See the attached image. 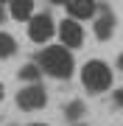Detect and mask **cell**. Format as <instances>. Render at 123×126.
Listing matches in <instances>:
<instances>
[{
	"label": "cell",
	"instance_id": "cell-1",
	"mask_svg": "<svg viewBox=\"0 0 123 126\" xmlns=\"http://www.w3.org/2000/svg\"><path fill=\"white\" fill-rule=\"evenodd\" d=\"M37 64L42 67V73H48V76H53V79H70L73 76V67H76L73 53H70V48H64V45L42 48L37 53Z\"/></svg>",
	"mask_w": 123,
	"mask_h": 126
},
{
	"label": "cell",
	"instance_id": "cell-2",
	"mask_svg": "<svg viewBox=\"0 0 123 126\" xmlns=\"http://www.w3.org/2000/svg\"><path fill=\"white\" fill-rule=\"evenodd\" d=\"M81 84L90 93L109 90V87H112V70H109V64L101 62V59H90V62L81 67Z\"/></svg>",
	"mask_w": 123,
	"mask_h": 126
},
{
	"label": "cell",
	"instance_id": "cell-3",
	"mask_svg": "<svg viewBox=\"0 0 123 126\" xmlns=\"http://www.w3.org/2000/svg\"><path fill=\"white\" fill-rule=\"evenodd\" d=\"M48 104V95H45V87L42 84H28L17 93V107L25 109V112H34V109H42Z\"/></svg>",
	"mask_w": 123,
	"mask_h": 126
},
{
	"label": "cell",
	"instance_id": "cell-4",
	"mask_svg": "<svg viewBox=\"0 0 123 126\" xmlns=\"http://www.w3.org/2000/svg\"><path fill=\"white\" fill-rule=\"evenodd\" d=\"M56 25L53 20H50V14H34L31 20H28V36H31V42H37V45H42V42H48L50 36H53Z\"/></svg>",
	"mask_w": 123,
	"mask_h": 126
},
{
	"label": "cell",
	"instance_id": "cell-5",
	"mask_svg": "<svg viewBox=\"0 0 123 126\" xmlns=\"http://www.w3.org/2000/svg\"><path fill=\"white\" fill-rule=\"evenodd\" d=\"M56 31H59V39H62L64 48H78V45L84 42V28L78 25V20H73V17L62 20Z\"/></svg>",
	"mask_w": 123,
	"mask_h": 126
},
{
	"label": "cell",
	"instance_id": "cell-6",
	"mask_svg": "<svg viewBox=\"0 0 123 126\" xmlns=\"http://www.w3.org/2000/svg\"><path fill=\"white\" fill-rule=\"evenodd\" d=\"M112 34H115V14L109 11V6H101L95 14V36L101 42H106Z\"/></svg>",
	"mask_w": 123,
	"mask_h": 126
},
{
	"label": "cell",
	"instance_id": "cell-7",
	"mask_svg": "<svg viewBox=\"0 0 123 126\" xmlns=\"http://www.w3.org/2000/svg\"><path fill=\"white\" fill-rule=\"evenodd\" d=\"M67 14L73 20H90V17H95V11H98V6H95V0H67Z\"/></svg>",
	"mask_w": 123,
	"mask_h": 126
},
{
	"label": "cell",
	"instance_id": "cell-8",
	"mask_svg": "<svg viewBox=\"0 0 123 126\" xmlns=\"http://www.w3.org/2000/svg\"><path fill=\"white\" fill-rule=\"evenodd\" d=\"M9 14L14 20H31L34 17V0H9Z\"/></svg>",
	"mask_w": 123,
	"mask_h": 126
},
{
	"label": "cell",
	"instance_id": "cell-9",
	"mask_svg": "<svg viewBox=\"0 0 123 126\" xmlns=\"http://www.w3.org/2000/svg\"><path fill=\"white\" fill-rule=\"evenodd\" d=\"M14 50H17V42H14V36H11V34H6V31H0V59H9Z\"/></svg>",
	"mask_w": 123,
	"mask_h": 126
},
{
	"label": "cell",
	"instance_id": "cell-10",
	"mask_svg": "<svg viewBox=\"0 0 123 126\" xmlns=\"http://www.w3.org/2000/svg\"><path fill=\"white\" fill-rule=\"evenodd\" d=\"M42 76V67L37 62H28V64H23V70H20V79L23 81H31V84H37V79Z\"/></svg>",
	"mask_w": 123,
	"mask_h": 126
},
{
	"label": "cell",
	"instance_id": "cell-11",
	"mask_svg": "<svg viewBox=\"0 0 123 126\" xmlns=\"http://www.w3.org/2000/svg\"><path fill=\"white\" fill-rule=\"evenodd\" d=\"M81 115H84V104L81 101H73V104L64 107V118H70V121H76V118H81Z\"/></svg>",
	"mask_w": 123,
	"mask_h": 126
},
{
	"label": "cell",
	"instance_id": "cell-12",
	"mask_svg": "<svg viewBox=\"0 0 123 126\" xmlns=\"http://www.w3.org/2000/svg\"><path fill=\"white\" fill-rule=\"evenodd\" d=\"M3 17H6V11H3V9H0V23H3Z\"/></svg>",
	"mask_w": 123,
	"mask_h": 126
},
{
	"label": "cell",
	"instance_id": "cell-13",
	"mask_svg": "<svg viewBox=\"0 0 123 126\" xmlns=\"http://www.w3.org/2000/svg\"><path fill=\"white\" fill-rule=\"evenodd\" d=\"M0 98H3V84H0Z\"/></svg>",
	"mask_w": 123,
	"mask_h": 126
},
{
	"label": "cell",
	"instance_id": "cell-14",
	"mask_svg": "<svg viewBox=\"0 0 123 126\" xmlns=\"http://www.w3.org/2000/svg\"><path fill=\"white\" fill-rule=\"evenodd\" d=\"M53 3H67V0H53Z\"/></svg>",
	"mask_w": 123,
	"mask_h": 126
},
{
	"label": "cell",
	"instance_id": "cell-15",
	"mask_svg": "<svg viewBox=\"0 0 123 126\" xmlns=\"http://www.w3.org/2000/svg\"><path fill=\"white\" fill-rule=\"evenodd\" d=\"M31 126H42V123H31Z\"/></svg>",
	"mask_w": 123,
	"mask_h": 126
},
{
	"label": "cell",
	"instance_id": "cell-16",
	"mask_svg": "<svg viewBox=\"0 0 123 126\" xmlns=\"http://www.w3.org/2000/svg\"><path fill=\"white\" fill-rule=\"evenodd\" d=\"M0 3H9V0H0Z\"/></svg>",
	"mask_w": 123,
	"mask_h": 126
},
{
	"label": "cell",
	"instance_id": "cell-17",
	"mask_svg": "<svg viewBox=\"0 0 123 126\" xmlns=\"http://www.w3.org/2000/svg\"><path fill=\"white\" fill-rule=\"evenodd\" d=\"M120 64H123V56H120Z\"/></svg>",
	"mask_w": 123,
	"mask_h": 126
}]
</instances>
